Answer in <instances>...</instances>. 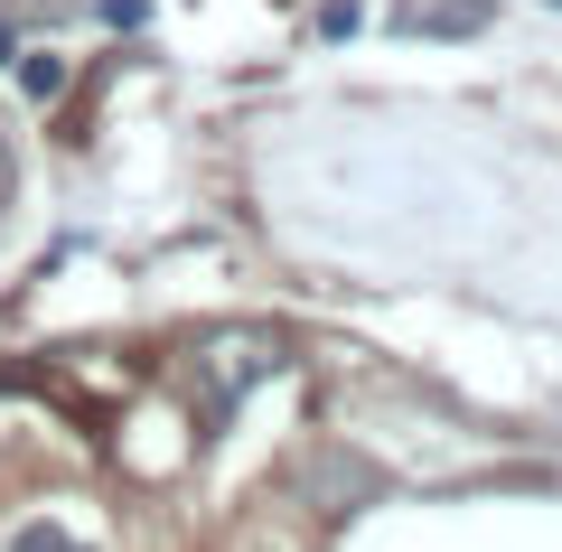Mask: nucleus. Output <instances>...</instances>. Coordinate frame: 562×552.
<instances>
[{
    "mask_svg": "<svg viewBox=\"0 0 562 552\" xmlns=\"http://www.w3.org/2000/svg\"><path fill=\"white\" fill-rule=\"evenodd\" d=\"M10 552H76V543H66L57 525H20V533H10Z\"/></svg>",
    "mask_w": 562,
    "mask_h": 552,
    "instance_id": "3",
    "label": "nucleus"
},
{
    "mask_svg": "<svg viewBox=\"0 0 562 552\" xmlns=\"http://www.w3.org/2000/svg\"><path fill=\"white\" fill-rule=\"evenodd\" d=\"M10 57H20V47H10V29H0V66H10Z\"/></svg>",
    "mask_w": 562,
    "mask_h": 552,
    "instance_id": "6",
    "label": "nucleus"
},
{
    "mask_svg": "<svg viewBox=\"0 0 562 552\" xmlns=\"http://www.w3.org/2000/svg\"><path fill=\"white\" fill-rule=\"evenodd\" d=\"M20 85H29L38 103H57V94H66V66H57V57H20Z\"/></svg>",
    "mask_w": 562,
    "mask_h": 552,
    "instance_id": "2",
    "label": "nucleus"
},
{
    "mask_svg": "<svg viewBox=\"0 0 562 552\" xmlns=\"http://www.w3.org/2000/svg\"><path fill=\"white\" fill-rule=\"evenodd\" d=\"M403 29H431V38H469V29H487V0H441V10H413Z\"/></svg>",
    "mask_w": 562,
    "mask_h": 552,
    "instance_id": "1",
    "label": "nucleus"
},
{
    "mask_svg": "<svg viewBox=\"0 0 562 552\" xmlns=\"http://www.w3.org/2000/svg\"><path fill=\"white\" fill-rule=\"evenodd\" d=\"M140 10L150 0H103V29H140Z\"/></svg>",
    "mask_w": 562,
    "mask_h": 552,
    "instance_id": "5",
    "label": "nucleus"
},
{
    "mask_svg": "<svg viewBox=\"0 0 562 552\" xmlns=\"http://www.w3.org/2000/svg\"><path fill=\"white\" fill-rule=\"evenodd\" d=\"M357 29V0H319V38H347Z\"/></svg>",
    "mask_w": 562,
    "mask_h": 552,
    "instance_id": "4",
    "label": "nucleus"
}]
</instances>
